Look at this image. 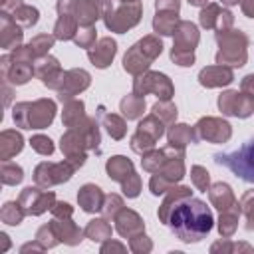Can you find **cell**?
<instances>
[{"mask_svg": "<svg viewBox=\"0 0 254 254\" xmlns=\"http://www.w3.org/2000/svg\"><path fill=\"white\" fill-rule=\"evenodd\" d=\"M212 222L214 218L206 202L194 198L192 194L177 200L167 218V226L171 228V232L187 244H194L206 238V234L212 230Z\"/></svg>", "mask_w": 254, "mask_h": 254, "instance_id": "cell-1", "label": "cell"}, {"mask_svg": "<svg viewBox=\"0 0 254 254\" xmlns=\"http://www.w3.org/2000/svg\"><path fill=\"white\" fill-rule=\"evenodd\" d=\"M99 143H101L99 119L85 117L81 123L67 127V131L62 135L60 149L75 169H81L87 159V151L89 149L99 151Z\"/></svg>", "mask_w": 254, "mask_h": 254, "instance_id": "cell-2", "label": "cell"}, {"mask_svg": "<svg viewBox=\"0 0 254 254\" xmlns=\"http://www.w3.org/2000/svg\"><path fill=\"white\" fill-rule=\"evenodd\" d=\"M34 62H36V54L30 44L10 50V54L0 58L2 79H6L12 85H24L28 79H32V75H36Z\"/></svg>", "mask_w": 254, "mask_h": 254, "instance_id": "cell-3", "label": "cell"}, {"mask_svg": "<svg viewBox=\"0 0 254 254\" xmlns=\"http://www.w3.org/2000/svg\"><path fill=\"white\" fill-rule=\"evenodd\" d=\"M56 117V103L48 97L36 101H20L12 109V119L16 127L22 129H44Z\"/></svg>", "mask_w": 254, "mask_h": 254, "instance_id": "cell-4", "label": "cell"}, {"mask_svg": "<svg viewBox=\"0 0 254 254\" xmlns=\"http://www.w3.org/2000/svg\"><path fill=\"white\" fill-rule=\"evenodd\" d=\"M214 38L218 42L216 52V64L228 65V67H242L248 60V36L240 30H224L214 32Z\"/></svg>", "mask_w": 254, "mask_h": 254, "instance_id": "cell-5", "label": "cell"}, {"mask_svg": "<svg viewBox=\"0 0 254 254\" xmlns=\"http://www.w3.org/2000/svg\"><path fill=\"white\" fill-rule=\"evenodd\" d=\"M161 52H163L161 38L159 36H153V34L151 36H145V38H141L139 42H135L127 50V54L123 58V69L127 73H131V75H141L161 56Z\"/></svg>", "mask_w": 254, "mask_h": 254, "instance_id": "cell-6", "label": "cell"}, {"mask_svg": "<svg viewBox=\"0 0 254 254\" xmlns=\"http://www.w3.org/2000/svg\"><path fill=\"white\" fill-rule=\"evenodd\" d=\"M214 163L226 167L234 177L244 183H254V137L234 151L214 153Z\"/></svg>", "mask_w": 254, "mask_h": 254, "instance_id": "cell-7", "label": "cell"}, {"mask_svg": "<svg viewBox=\"0 0 254 254\" xmlns=\"http://www.w3.org/2000/svg\"><path fill=\"white\" fill-rule=\"evenodd\" d=\"M143 14V8L139 2H113V0H103V22L107 30L125 34L133 26L139 24Z\"/></svg>", "mask_w": 254, "mask_h": 254, "instance_id": "cell-8", "label": "cell"}, {"mask_svg": "<svg viewBox=\"0 0 254 254\" xmlns=\"http://www.w3.org/2000/svg\"><path fill=\"white\" fill-rule=\"evenodd\" d=\"M173 36H175V42H173V50H171V60L181 67L192 65L194 64V48L198 46V40H200L198 28L189 20H181Z\"/></svg>", "mask_w": 254, "mask_h": 254, "instance_id": "cell-9", "label": "cell"}, {"mask_svg": "<svg viewBox=\"0 0 254 254\" xmlns=\"http://www.w3.org/2000/svg\"><path fill=\"white\" fill-rule=\"evenodd\" d=\"M105 171H107V177L111 181H115V183L121 185V190H123L125 196L135 198L139 194V190H141V179L135 173V167H133V163L127 157L115 155V157L107 159Z\"/></svg>", "mask_w": 254, "mask_h": 254, "instance_id": "cell-10", "label": "cell"}, {"mask_svg": "<svg viewBox=\"0 0 254 254\" xmlns=\"http://www.w3.org/2000/svg\"><path fill=\"white\" fill-rule=\"evenodd\" d=\"M185 153H179L175 157H171L159 171L153 173L151 181H149V189L155 196L165 194L169 189H173L183 177H185Z\"/></svg>", "mask_w": 254, "mask_h": 254, "instance_id": "cell-11", "label": "cell"}, {"mask_svg": "<svg viewBox=\"0 0 254 254\" xmlns=\"http://www.w3.org/2000/svg\"><path fill=\"white\" fill-rule=\"evenodd\" d=\"M133 93L139 95V97H145L147 93H155L159 99H171L173 93H175V87H173L171 79L165 73L145 71L141 75H135Z\"/></svg>", "mask_w": 254, "mask_h": 254, "instance_id": "cell-12", "label": "cell"}, {"mask_svg": "<svg viewBox=\"0 0 254 254\" xmlns=\"http://www.w3.org/2000/svg\"><path fill=\"white\" fill-rule=\"evenodd\" d=\"M75 171L77 169L67 159H64L62 163H48V161H44V163H40L34 169V183L38 187H42V189H50L54 185L67 183Z\"/></svg>", "mask_w": 254, "mask_h": 254, "instance_id": "cell-13", "label": "cell"}, {"mask_svg": "<svg viewBox=\"0 0 254 254\" xmlns=\"http://www.w3.org/2000/svg\"><path fill=\"white\" fill-rule=\"evenodd\" d=\"M218 109L222 111V115L246 119L254 113V95L246 93L242 89L240 91L228 89L218 95Z\"/></svg>", "mask_w": 254, "mask_h": 254, "instance_id": "cell-14", "label": "cell"}, {"mask_svg": "<svg viewBox=\"0 0 254 254\" xmlns=\"http://www.w3.org/2000/svg\"><path fill=\"white\" fill-rule=\"evenodd\" d=\"M75 6H77V0H58L56 2V10H58V20L54 24L56 40L67 42V40L75 38L77 30H79V24L75 18Z\"/></svg>", "mask_w": 254, "mask_h": 254, "instance_id": "cell-15", "label": "cell"}, {"mask_svg": "<svg viewBox=\"0 0 254 254\" xmlns=\"http://www.w3.org/2000/svg\"><path fill=\"white\" fill-rule=\"evenodd\" d=\"M18 202L22 204V208L26 210V214L30 216H40L46 210H52V206L56 204V194L52 190H42V187H26L20 196Z\"/></svg>", "mask_w": 254, "mask_h": 254, "instance_id": "cell-16", "label": "cell"}, {"mask_svg": "<svg viewBox=\"0 0 254 254\" xmlns=\"http://www.w3.org/2000/svg\"><path fill=\"white\" fill-rule=\"evenodd\" d=\"M194 131L200 141L208 143H226L232 135L230 123L220 117H200L194 125Z\"/></svg>", "mask_w": 254, "mask_h": 254, "instance_id": "cell-17", "label": "cell"}, {"mask_svg": "<svg viewBox=\"0 0 254 254\" xmlns=\"http://www.w3.org/2000/svg\"><path fill=\"white\" fill-rule=\"evenodd\" d=\"M89 83H91V75L85 69H79V67L67 69V71H64V79H62L60 87L56 89L58 99L62 103H65V101L73 99L75 95H79L83 89H87Z\"/></svg>", "mask_w": 254, "mask_h": 254, "instance_id": "cell-18", "label": "cell"}, {"mask_svg": "<svg viewBox=\"0 0 254 254\" xmlns=\"http://www.w3.org/2000/svg\"><path fill=\"white\" fill-rule=\"evenodd\" d=\"M198 22L202 28L206 30H216V32H224L230 30L234 24V16L228 10H222L218 4L208 2L206 6H202L200 14H198Z\"/></svg>", "mask_w": 254, "mask_h": 254, "instance_id": "cell-19", "label": "cell"}, {"mask_svg": "<svg viewBox=\"0 0 254 254\" xmlns=\"http://www.w3.org/2000/svg\"><path fill=\"white\" fill-rule=\"evenodd\" d=\"M34 69H36V75L40 77V81L50 87V89H58L62 79H64V69L60 65V62L54 58V56H42L34 62Z\"/></svg>", "mask_w": 254, "mask_h": 254, "instance_id": "cell-20", "label": "cell"}, {"mask_svg": "<svg viewBox=\"0 0 254 254\" xmlns=\"http://www.w3.org/2000/svg\"><path fill=\"white\" fill-rule=\"evenodd\" d=\"M115 54H117V42H115L113 38H109V36L97 40V44H93V46L87 50L89 62H91L95 67H99V69L107 67V65L113 62Z\"/></svg>", "mask_w": 254, "mask_h": 254, "instance_id": "cell-21", "label": "cell"}, {"mask_svg": "<svg viewBox=\"0 0 254 254\" xmlns=\"http://www.w3.org/2000/svg\"><path fill=\"white\" fill-rule=\"evenodd\" d=\"M234 81V73H232V67L228 65H208V67H202L198 71V83L202 87H222V85H228Z\"/></svg>", "mask_w": 254, "mask_h": 254, "instance_id": "cell-22", "label": "cell"}, {"mask_svg": "<svg viewBox=\"0 0 254 254\" xmlns=\"http://www.w3.org/2000/svg\"><path fill=\"white\" fill-rule=\"evenodd\" d=\"M115 220V230L123 236V238H133L137 234H141L145 230V222L143 218L135 212V210H129V208H121L117 212V216L113 218Z\"/></svg>", "mask_w": 254, "mask_h": 254, "instance_id": "cell-23", "label": "cell"}, {"mask_svg": "<svg viewBox=\"0 0 254 254\" xmlns=\"http://www.w3.org/2000/svg\"><path fill=\"white\" fill-rule=\"evenodd\" d=\"M22 38H24L22 26H18L10 14L0 10V46L4 50H14L22 46Z\"/></svg>", "mask_w": 254, "mask_h": 254, "instance_id": "cell-24", "label": "cell"}, {"mask_svg": "<svg viewBox=\"0 0 254 254\" xmlns=\"http://www.w3.org/2000/svg\"><path fill=\"white\" fill-rule=\"evenodd\" d=\"M50 224H52V228H54L58 240L64 242V244L75 246V244L81 242V236H85L83 230H79V226L73 224L71 216H67V218H58V216H54Z\"/></svg>", "mask_w": 254, "mask_h": 254, "instance_id": "cell-25", "label": "cell"}, {"mask_svg": "<svg viewBox=\"0 0 254 254\" xmlns=\"http://www.w3.org/2000/svg\"><path fill=\"white\" fill-rule=\"evenodd\" d=\"M77 202L81 206L83 212H99L103 208V202H105V194L103 190L93 185V183H85L79 192H77Z\"/></svg>", "mask_w": 254, "mask_h": 254, "instance_id": "cell-26", "label": "cell"}, {"mask_svg": "<svg viewBox=\"0 0 254 254\" xmlns=\"http://www.w3.org/2000/svg\"><path fill=\"white\" fill-rule=\"evenodd\" d=\"M75 18L79 28L93 26L97 18H103V0H77Z\"/></svg>", "mask_w": 254, "mask_h": 254, "instance_id": "cell-27", "label": "cell"}, {"mask_svg": "<svg viewBox=\"0 0 254 254\" xmlns=\"http://www.w3.org/2000/svg\"><path fill=\"white\" fill-rule=\"evenodd\" d=\"M167 139H169V145L177 147V149H185L189 143L196 145L200 141L196 131H194V127H189L185 123H173L171 129L167 131Z\"/></svg>", "mask_w": 254, "mask_h": 254, "instance_id": "cell-28", "label": "cell"}, {"mask_svg": "<svg viewBox=\"0 0 254 254\" xmlns=\"http://www.w3.org/2000/svg\"><path fill=\"white\" fill-rule=\"evenodd\" d=\"M97 119L101 121V125L105 127V131L109 133L111 139L121 141V139L125 137V133H127V123H125L123 117H119V115H115V113H107L105 107L101 105V107L97 109Z\"/></svg>", "mask_w": 254, "mask_h": 254, "instance_id": "cell-29", "label": "cell"}, {"mask_svg": "<svg viewBox=\"0 0 254 254\" xmlns=\"http://www.w3.org/2000/svg\"><path fill=\"white\" fill-rule=\"evenodd\" d=\"M24 149V137L14 129H4L0 133V159L10 161Z\"/></svg>", "mask_w": 254, "mask_h": 254, "instance_id": "cell-30", "label": "cell"}, {"mask_svg": "<svg viewBox=\"0 0 254 254\" xmlns=\"http://www.w3.org/2000/svg\"><path fill=\"white\" fill-rule=\"evenodd\" d=\"M208 198H210V204L216 206L220 212L226 210V208H230V206H234L238 202L236 196H234V192H232V189H230V185H226V183H214V185H210Z\"/></svg>", "mask_w": 254, "mask_h": 254, "instance_id": "cell-31", "label": "cell"}, {"mask_svg": "<svg viewBox=\"0 0 254 254\" xmlns=\"http://www.w3.org/2000/svg\"><path fill=\"white\" fill-rule=\"evenodd\" d=\"M179 22V10H157L153 18V30L157 32V36H173Z\"/></svg>", "mask_w": 254, "mask_h": 254, "instance_id": "cell-32", "label": "cell"}, {"mask_svg": "<svg viewBox=\"0 0 254 254\" xmlns=\"http://www.w3.org/2000/svg\"><path fill=\"white\" fill-rule=\"evenodd\" d=\"M190 194H192V190H190L189 187H173V189H169V190L165 192L163 204H161V206H159V210H157L159 220H161L163 224H167L169 212H171V208L175 206V202H177V200H181V198H185V196H190Z\"/></svg>", "mask_w": 254, "mask_h": 254, "instance_id": "cell-33", "label": "cell"}, {"mask_svg": "<svg viewBox=\"0 0 254 254\" xmlns=\"http://www.w3.org/2000/svg\"><path fill=\"white\" fill-rule=\"evenodd\" d=\"M240 202H236L234 206L226 208L220 212V218H218V232L222 238H230L236 228H238V218H240Z\"/></svg>", "mask_w": 254, "mask_h": 254, "instance_id": "cell-34", "label": "cell"}, {"mask_svg": "<svg viewBox=\"0 0 254 254\" xmlns=\"http://www.w3.org/2000/svg\"><path fill=\"white\" fill-rule=\"evenodd\" d=\"M85 119V105L81 99H69L64 103V111H62V121L65 127H73L77 123H81Z\"/></svg>", "mask_w": 254, "mask_h": 254, "instance_id": "cell-35", "label": "cell"}, {"mask_svg": "<svg viewBox=\"0 0 254 254\" xmlns=\"http://www.w3.org/2000/svg\"><path fill=\"white\" fill-rule=\"evenodd\" d=\"M119 109L123 113V117L129 121V119H139L145 111V97H139L135 93L131 95H125L121 101H119Z\"/></svg>", "mask_w": 254, "mask_h": 254, "instance_id": "cell-36", "label": "cell"}, {"mask_svg": "<svg viewBox=\"0 0 254 254\" xmlns=\"http://www.w3.org/2000/svg\"><path fill=\"white\" fill-rule=\"evenodd\" d=\"M83 234L93 242H105L111 238V224L105 218H93L87 222Z\"/></svg>", "mask_w": 254, "mask_h": 254, "instance_id": "cell-37", "label": "cell"}, {"mask_svg": "<svg viewBox=\"0 0 254 254\" xmlns=\"http://www.w3.org/2000/svg\"><path fill=\"white\" fill-rule=\"evenodd\" d=\"M6 14H8V12H6ZM10 16H12L14 22H16L18 26H22V28H32V26H36L38 20H40L38 8L28 6V4H20L14 12H10Z\"/></svg>", "mask_w": 254, "mask_h": 254, "instance_id": "cell-38", "label": "cell"}, {"mask_svg": "<svg viewBox=\"0 0 254 254\" xmlns=\"http://www.w3.org/2000/svg\"><path fill=\"white\" fill-rule=\"evenodd\" d=\"M137 131L149 135V137L155 139V141H159V139L165 135V121H161L155 113H151V115H147L143 121H139Z\"/></svg>", "mask_w": 254, "mask_h": 254, "instance_id": "cell-39", "label": "cell"}, {"mask_svg": "<svg viewBox=\"0 0 254 254\" xmlns=\"http://www.w3.org/2000/svg\"><path fill=\"white\" fill-rule=\"evenodd\" d=\"M26 216V210L22 208L20 202H14V200H8L4 202L2 210H0V220L4 224H10V226H18Z\"/></svg>", "mask_w": 254, "mask_h": 254, "instance_id": "cell-40", "label": "cell"}, {"mask_svg": "<svg viewBox=\"0 0 254 254\" xmlns=\"http://www.w3.org/2000/svg\"><path fill=\"white\" fill-rule=\"evenodd\" d=\"M0 177H2V185L14 187V185H20V183H22L24 171H22L20 165H16V163H12V161H2Z\"/></svg>", "mask_w": 254, "mask_h": 254, "instance_id": "cell-41", "label": "cell"}, {"mask_svg": "<svg viewBox=\"0 0 254 254\" xmlns=\"http://www.w3.org/2000/svg\"><path fill=\"white\" fill-rule=\"evenodd\" d=\"M161 121H165V125H173L177 119V107L171 103V99H159L153 109H151Z\"/></svg>", "mask_w": 254, "mask_h": 254, "instance_id": "cell-42", "label": "cell"}, {"mask_svg": "<svg viewBox=\"0 0 254 254\" xmlns=\"http://www.w3.org/2000/svg\"><path fill=\"white\" fill-rule=\"evenodd\" d=\"M54 42H56V36H54V34H38V36H34L28 44L32 46V50H34V54H36V60H38V58H42V56H48V52H50V48L54 46Z\"/></svg>", "mask_w": 254, "mask_h": 254, "instance_id": "cell-43", "label": "cell"}, {"mask_svg": "<svg viewBox=\"0 0 254 254\" xmlns=\"http://www.w3.org/2000/svg\"><path fill=\"white\" fill-rule=\"evenodd\" d=\"M240 212L246 220V230H254V190H246L240 198Z\"/></svg>", "mask_w": 254, "mask_h": 254, "instance_id": "cell-44", "label": "cell"}, {"mask_svg": "<svg viewBox=\"0 0 254 254\" xmlns=\"http://www.w3.org/2000/svg\"><path fill=\"white\" fill-rule=\"evenodd\" d=\"M190 181H192V185H194L200 192H208V189H210V175H208V171H206L204 167L194 165V167L190 169Z\"/></svg>", "mask_w": 254, "mask_h": 254, "instance_id": "cell-45", "label": "cell"}, {"mask_svg": "<svg viewBox=\"0 0 254 254\" xmlns=\"http://www.w3.org/2000/svg\"><path fill=\"white\" fill-rule=\"evenodd\" d=\"M155 139H151L149 135H145V133H139V131H135V135L131 137V149L135 151V153H139V155H145V153H149L151 149H155Z\"/></svg>", "mask_w": 254, "mask_h": 254, "instance_id": "cell-46", "label": "cell"}, {"mask_svg": "<svg viewBox=\"0 0 254 254\" xmlns=\"http://www.w3.org/2000/svg\"><path fill=\"white\" fill-rule=\"evenodd\" d=\"M95 38H97V30L93 26H89V28H79L75 38H73V42H75V46L89 50L95 44Z\"/></svg>", "mask_w": 254, "mask_h": 254, "instance_id": "cell-47", "label": "cell"}, {"mask_svg": "<svg viewBox=\"0 0 254 254\" xmlns=\"http://www.w3.org/2000/svg\"><path fill=\"white\" fill-rule=\"evenodd\" d=\"M36 240H38V242H40V244H42L44 248H54V246H56V244L60 242L50 222L38 228V232H36Z\"/></svg>", "mask_w": 254, "mask_h": 254, "instance_id": "cell-48", "label": "cell"}, {"mask_svg": "<svg viewBox=\"0 0 254 254\" xmlns=\"http://www.w3.org/2000/svg\"><path fill=\"white\" fill-rule=\"evenodd\" d=\"M121 208H123V200H121L119 194H105V202H103V208H101L105 218H115Z\"/></svg>", "mask_w": 254, "mask_h": 254, "instance_id": "cell-49", "label": "cell"}, {"mask_svg": "<svg viewBox=\"0 0 254 254\" xmlns=\"http://www.w3.org/2000/svg\"><path fill=\"white\" fill-rule=\"evenodd\" d=\"M30 145H32V149L36 151V153H40V155H52L54 153V143H52V139L50 137H46V135H34L32 139H30Z\"/></svg>", "mask_w": 254, "mask_h": 254, "instance_id": "cell-50", "label": "cell"}, {"mask_svg": "<svg viewBox=\"0 0 254 254\" xmlns=\"http://www.w3.org/2000/svg\"><path fill=\"white\" fill-rule=\"evenodd\" d=\"M240 252V250H244V252H254V246H250V244H246V242H240V244H236V242H214L212 246H210V252Z\"/></svg>", "mask_w": 254, "mask_h": 254, "instance_id": "cell-51", "label": "cell"}, {"mask_svg": "<svg viewBox=\"0 0 254 254\" xmlns=\"http://www.w3.org/2000/svg\"><path fill=\"white\" fill-rule=\"evenodd\" d=\"M129 248H131L133 252H149V250L153 248V242L141 232V234L129 238Z\"/></svg>", "mask_w": 254, "mask_h": 254, "instance_id": "cell-52", "label": "cell"}, {"mask_svg": "<svg viewBox=\"0 0 254 254\" xmlns=\"http://www.w3.org/2000/svg\"><path fill=\"white\" fill-rule=\"evenodd\" d=\"M71 214H73V208H71V204H67V202H56V204L52 206V216L67 218V216H71Z\"/></svg>", "mask_w": 254, "mask_h": 254, "instance_id": "cell-53", "label": "cell"}, {"mask_svg": "<svg viewBox=\"0 0 254 254\" xmlns=\"http://www.w3.org/2000/svg\"><path fill=\"white\" fill-rule=\"evenodd\" d=\"M155 10H181V0H155Z\"/></svg>", "mask_w": 254, "mask_h": 254, "instance_id": "cell-54", "label": "cell"}, {"mask_svg": "<svg viewBox=\"0 0 254 254\" xmlns=\"http://www.w3.org/2000/svg\"><path fill=\"white\" fill-rule=\"evenodd\" d=\"M111 250H117V252H125V246H123L121 242H111V238H109V240H105V242L101 244V252L105 254V252H111Z\"/></svg>", "mask_w": 254, "mask_h": 254, "instance_id": "cell-55", "label": "cell"}, {"mask_svg": "<svg viewBox=\"0 0 254 254\" xmlns=\"http://www.w3.org/2000/svg\"><path fill=\"white\" fill-rule=\"evenodd\" d=\"M240 89L246 91V93H252V95H254V73H248L246 77H242V81H240Z\"/></svg>", "mask_w": 254, "mask_h": 254, "instance_id": "cell-56", "label": "cell"}, {"mask_svg": "<svg viewBox=\"0 0 254 254\" xmlns=\"http://www.w3.org/2000/svg\"><path fill=\"white\" fill-rule=\"evenodd\" d=\"M240 8H242V14L244 16L254 18V0H242L240 2Z\"/></svg>", "mask_w": 254, "mask_h": 254, "instance_id": "cell-57", "label": "cell"}, {"mask_svg": "<svg viewBox=\"0 0 254 254\" xmlns=\"http://www.w3.org/2000/svg\"><path fill=\"white\" fill-rule=\"evenodd\" d=\"M10 85H12V83H8L6 79H2V93H4V107H8V103H10V99H12V91H10Z\"/></svg>", "mask_w": 254, "mask_h": 254, "instance_id": "cell-58", "label": "cell"}, {"mask_svg": "<svg viewBox=\"0 0 254 254\" xmlns=\"http://www.w3.org/2000/svg\"><path fill=\"white\" fill-rule=\"evenodd\" d=\"M28 250H46L38 240H34V242H28V244H24L22 248H20V252H28Z\"/></svg>", "mask_w": 254, "mask_h": 254, "instance_id": "cell-59", "label": "cell"}, {"mask_svg": "<svg viewBox=\"0 0 254 254\" xmlns=\"http://www.w3.org/2000/svg\"><path fill=\"white\" fill-rule=\"evenodd\" d=\"M0 240H2V246H0V254H2V252H6L10 248V240H8L6 232H0Z\"/></svg>", "mask_w": 254, "mask_h": 254, "instance_id": "cell-60", "label": "cell"}, {"mask_svg": "<svg viewBox=\"0 0 254 254\" xmlns=\"http://www.w3.org/2000/svg\"><path fill=\"white\" fill-rule=\"evenodd\" d=\"M189 4H190V6H200V8H202V6L208 4V0H189Z\"/></svg>", "mask_w": 254, "mask_h": 254, "instance_id": "cell-61", "label": "cell"}, {"mask_svg": "<svg viewBox=\"0 0 254 254\" xmlns=\"http://www.w3.org/2000/svg\"><path fill=\"white\" fill-rule=\"evenodd\" d=\"M220 2H222L224 6H238L242 0H220Z\"/></svg>", "mask_w": 254, "mask_h": 254, "instance_id": "cell-62", "label": "cell"}, {"mask_svg": "<svg viewBox=\"0 0 254 254\" xmlns=\"http://www.w3.org/2000/svg\"><path fill=\"white\" fill-rule=\"evenodd\" d=\"M113 2H139V0H113Z\"/></svg>", "mask_w": 254, "mask_h": 254, "instance_id": "cell-63", "label": "cell"}]
</instances>
